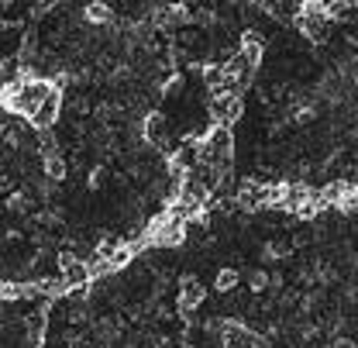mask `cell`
<instances>
[{
  "label": "cell",
  "mask_w": 358,
  "mask_h": 348,
  "mask_svg": "<svg viewBox=\"0 0 358 348\" xmlns=\"http://www.w3.org/2000/svg\"><path fill=\"white\" fill-rule=\"evenodd\" d=\"M87 14H90V18H93V21H107V18H110V11H107L103 4H96V7H90Z\"/></svg>",
  "instance_id": "5"
},
{
  "label": "cell",
  "mask_w": 358,
  "mask_h": 348,
  "mask_svg": "<svg viewBox=\"0 0 358 348\" xmlns=\"http://www.w3.org/2000/svg\"><path fill=\"white\" fill-rule=\"evenodd\" d=\"M214 121L217 125H227L231 118H238V111H241V100L238 97H231V93H221V97H214Z\"/></svg>",
  "instance_id": "2"
},
{
  "label": "cell",
  "mask_w": 358,
  "mask_h": 348,
  "mask_svg": "<svg viewBox=\"0 0 358 348\" xmlns=\"http://www.w3.org/2000/svg\"><path fill=\"white\" fill-rule=\"evenodd\" d=\"M231 283H238V276H234L231 269H224V272H221V279H217V290H227Z\"/></svg>",
  "instance_id": "6"
},
{
  "label": "cell",
  "mask_w": 358,
  "mask_h": 348,
  "mask_svg": "<svg viewBox=\"0 0 358 348\" xmlns=\"http://www.w3.org/2000/svg\"><path fill=\"white\" fill-rule=\"evenodd\" d=\"M355 197H358V186H355Z\"/></svg>",
  "instance_id": "7"
},
{
  "label": "cell",
  "mask_w": 358,
  "mask_h": 348,
  "mask_svg": "<svg viewBox=\"0 0 358 348\" xmlns=\"http://www.w3.org/2000/svg\"><path fill=\"white\" fill-rule=\"evenodd\" d=\"M62 283L66 286H83L90 279V265L87 262H80L76 256H62Z\"/></svg>",
  "instance_id": "1"
},
{
  "label": "cell",
  "mask_w": 358,
  "mask_h": 348,
  "mask_svg": "<svg viewBox=\"0 0 358 348\" xmlns=\"http://www.w3.org/2000/svg\"><path fill=\"white\" fill-rule=\"evenodd\" d=\"M145 131H148V138L162 141V134H166V118H162V114H152L148 125H145Z\"/></svg>",
  "instance_id": "4"
},
{
  "label": "cell",
  "mask_w": 358,
  "mask_h": 348,
  "mask_svg": "<svg viewBox=\"0 0 358 348\" xmlns=\"http://www.w3.org/2000/svg\"><path fill=\"white\" fill-rule=\"evenodd\" d=\"M203 300V283L200 279H182V286H179V304H182V310H193V307Z\"/></svg>",
  "instance_id": "3"
}]
</instances>
